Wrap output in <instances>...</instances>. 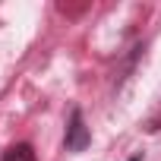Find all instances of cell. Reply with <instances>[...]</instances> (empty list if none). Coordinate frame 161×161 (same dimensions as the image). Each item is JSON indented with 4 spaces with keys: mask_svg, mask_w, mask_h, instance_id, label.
Wrapping results in <instances>:
<instances>
[{
    "mask_svg": "<svg viewBox=\"0 0 161 161\" xmlns=\"http://www.w3.org/2000/svg\"><path fill=\"white\" fill-rule=\"evenodd\" d=\"M130 161H142V155H133V158H130Z\"/></svg>",
    "mask_w": 161,
    "mask_h": 161,
    "instance_id": "obj_3",
    "label": "cell"
},
{
    "mask_svg": "<svg viewBox=\"0 0 161 161\" xmlns=\"http://www.w3.org/2000/svg\"><path fill=\"white\" fill-rule=\"evenodd\" d=\"M0 161H38V155H35L32 142H16L0 155Z\"/></svg>",
    "mask_w": 161,
    "mask_h": 161,
    "instance_id": "obj_2",
    "label": "cell"
},
{
    "mask_svg": "<svg viewBox=\"0 0 161 161\" xmlns=\"http://www.w3.org/2000/svg\"><path fill=\"white\" fill-rule=\"evenodd\" d=\"M63 145H66L69 152H86V148L92 145V133H89L86 117H82V111H79V108H73V111H69V123H66Z\"/></svg>",
    "mask_w": 161,
    "mask_h": 161,
    "instance_id": "obj_1",
    "label": "cell"
}]
</instances>
